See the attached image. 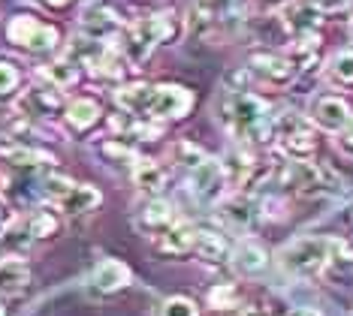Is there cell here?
<instances>
[{"instance_id":"6da1fadb","label":"cell","mask_w":353,"mask_h":316,"mask_svg":"<svg viewBox=\"0 0 353 316\" xmlns=\"http://www.w3.org/2000/svg\"><path fill=\"white\" fill-rule=\"evenodd\" d=\"M221 112L239 139H248V142L272 139V109L263 96H256L251 91H227Z\"/></svg>"},{"instance_id":"7a4b0ae2","label":"cell","mask_w":353,"mask_h":316,"mask_svg":"<svg viewBox=\"0 0 353 316\" xmlns=\"http://www.w3.org/2000/svg\"><path fill=\"white\" fill-rule=\"evenodd\" d=\"M335 259H350L347 247L335 238H296L278 253L281 268L290 274H299V277L323 271Z\"/></svg>"},{"instance_id":"3957f363","label":"cell","mask_w":353,"mask_h":316,"mask_svg":"<svg viewBox=\"0 0 353 316\" xmlns=\"http://www.w3.org/2000/svg\"><path fill=\"white\" fill-rule=\"evenodd\" d=\"M179 30V21H175L172 12H154V15H142L139 21L127 30V39H124V58L127 63L139 67L145 63L151 54H154L157 45L170 43Z\"/></svg>"},{"instance_id":"277c9868","label":"cell","mask_w":353,"mask_h":316,"mask_svg":"<svg viewBox=\"0 0 353 316\" xmlns=\"http://www.w3.org/2000/svg\"><path fill=\"white\" fill-rule=\"evenodd\" d=\"M272 139H278V148L290 163H305L314 157L317 136L311 120L299 112H284L281 118H272Z\"/></svg>"},{"instance_id":"5b68a950","label":"cell","mask_w":353,"mask_h":316,"mask_svg":"<svg viewBox=\"0 0 353 316\" xmlns=\"http://www.w3.org/2000/svg\"><path fill=\"white\" fill-rule=\"evenodd\" d=\"M6 39H10V45L21 48V52H28V54H43L58 45L61 34H58V28H52V24L39 21V19L12 15V19L6 21Z\"/></svg>"},{"instance_id":"8992f818","label":"cell","mask_w":353,"mask_h":316,"mask_svg":"<svg viewBox=\"0 0 353 316\" xmlns=\"http://www.w3.org/2000/svg\"><path fill=\"white\" fill-rule=\"evenodd\" d=\"M194 109V94L181 85H151V96L145 105V118L151 120H179Z\"/></svg>"},{"instance_id":"52a82bcc","label":"cell","mask_w":353,"mask_h":316,"mask_svg":"<svg viewBox=\"0 0 353 316\" xmlns=\"http://www.w3.org/2000/svg\"><path fill=\"white\" fill-rule=\"evenodd\" d=\"M248 72H251L254 78H260L263 85L287 87L299 76V63L293 58H287V54H278V52H254Z\"/></svg>"},{"instance_id":"ba28073f","label":"cell","mask_w":353,"mask_h":316,"mask_svg":"<svg viewBox=\"0 0 353 316\" xmlns=\"http://www.w3.org/2000/svg\"><path fill=\"white\" fill-rule=\"evenodd\" d=\"M15 109L28 120H52V118H58L67 105H63V94L54 91L52 85H37V87H28V91L15 100Z\"/></svg>"},{"instance_id":"9c48e42d","label":"cell","mask_w":353,"mask_h":316,"mask_svg":"<svg viewBox=\"0 0 353 316\" xmlns=\"http://www.w3.org/2000/svg\"><path fill=\"white\" fill-rule=\"evenodd\" d=\"M227 184H230V169L214 157H205L199 166L190 169V190L203 202H218L221 196H227Z\"/></svg>"},{"instance_id":"30bf717a","label":"cell","mask_w":353,"mask_h":316,"mask_svg":"<svg viewBox=\"0 0 353 316\" xmlns=\"http://www.w3.org/2000/svg\"><path fill=\"white\" fill-rule=\"evenodd\" d=\"M320 15L311 3H305V0H299V3H290L284 10V15H281V24H284V30L290 34V39L296 45H311L317 39V30H320Z\"/></svg>"},{"instance_id":"8fae6325","label":"cell","mask_w":353,"mask_h":316,"mask_svg":"<svg viewBox=\"0 0 353 316\" xmlns=\"http://www.w3.org/2000/svg\"><path fill=\"white\" fill-rule=\"evenodd\" d=\"M130 280H133V274L121 259H103L97 268H94L91 277H88V293L94 298L115 295V293H121L124 286H130Z\"/></svg>"},{"instance_id":"7c38bea8","label":"cell","mask_w":353,"mask_h":316,"mask_svg":"<svg viewBox=\"0 0 353 316\" xmlns=\"http://www.w3.org/2000/svg\"><path fill=\"white\" fill-rule=\"evenodd\" d=\"M124 28L121 15H118L112 6H103V3H94L88 6V10L82 12V34L97 39V43H103V39L115 36L118 30Z\"/></svg>"},{"instance_id":"4fadbf2b","label":"cell","mask_w":353,"mask_h":316,"mask_svg":"<svg viewBox=\"0 0 353 316\" xmlns=\"http://www.w3.org/2000/svg\"><path fill=\"white\" fill-rule=\"evenodd\" d=\"M0 160L10 163L12 169H21V172H30V169L39 166H52L54 157H49L46 151L30 148L25 142H15V139H0Z\"/></svg>"},{"instance_id":"5bb4252c","label":"cell","mask_w":353,"mask_h":316,"mask_svg":"<svg viewBox=\"0 0 353 316\" xmlns=\"http://www.w3.org/2000/svg\"><path fill=\"white\" fill-rule=\"evenodd\" d=\"M350 105L341 100V96H320L314 103V109H311V120L326 129V133H341L344 127H347L350 120Z\"/></svg>"},{"instance_id":"9a60e30c","label":"cell","mask_w":353,"mask_h":316,"mask_svg":"<svg viewBox=\"0 0 353 316\" xmlns=\"http://www.w3.org/2000/svg\"><path fill=\"white\" fill-rule=\"evenodd\" d=\"M232 6H236V0H194L188 15V30L190 34H205L214 21L227 19Z\"/></svg>"},{"instance_id":"2e32d148","label":"cell","mask_w":353,"mask_h":316,"mask_svg":"<svg viewBox=\"0 0 353 316\" xmlns=\"http://www.w3.org/2000/svg\"><path fill=\"white\" fill-rule=\"evenodd\" d=\"M196 235L199 229L190 223H172L166 232H160L157 238V250L166 256H184V253H194L196 247Z\"/></svg>"},{"instance_id":"e0dca14e","label":"cell","mask_w":353,"mask_h":316,"mask_svg":"<svg viewBox=\"0 0 353 316\" xmlns=\"http://www.w3.org/2000/svg\"><path fill=\"white\" fill-rule=\"evenodd\" d=\"M103 202L100 196V190L97 187H91V184H73L63 196L54 202L58 205L61 214H67V217H79V214H88V211H94Z\"/></svg>"},{"instance_id":"ac0fdd59","label":"cell","mask_w":353,"mask_h":316,"mask_svg":"<svg viewBox=\"0 0 353 316\" xmlns=\"http://www.w3.org/2000/svg\"><path fill=\"white\" fill-rule=\"evenodd\" d=\"M232 259V268H236L239 274H245V277H254V274H260L263 268L269 265V253L263 250V244H256V241H239L236 250L230 253Z\"/></svg>"},{"instance_id":"d6986e66","label":"cell","mask_w":353,"mask_h":316,"mask_svg":"<svg viewBox=\"0 0 353 316\" xmlns=\"http://www.w3.org/2000/svg\"><path fill=\"white\" fill-rule=\"evenodd\" d=\"M100 115H103L100 103L91 100V96H79V100L67 103V109H63V120H67V127L73 133H88L100 120Z\"/></svg>"},{"instance_id":"ffe728a7","label":"cell","mask_w":353,"mask_h":316,"mask_svg":"<svg viewBox=\"0 0 353 316\" xmlns=\"http://www.w3.org/2000/svg\"><path fill=\"white\" fill-rule=\"evenodd\" d=\"M139 229H145V232H151V235H160V232H166L170 226L175 223V211H172V205L170 202H163V199H148L145 202V208L139 211Z\"/></svg>"},{"instance_id":"44dd1931","label":"cell","mask_w":353,"mask_h":316,"mask_svg":"<svg viewBox=\"0 0 353 316\" xmlns=\"http://www.w3.org/2000/svg\"><path fill=\"white\" fill-rule=\"evenodd\" d=\"M194 253L203 259L205 265H223V262L230 259L232 247H230V241L223 238L221 232H199V235H196Z\"/></svg>"},{"instance_id":"7402d4cb","label":"cell","mask_w":353,"mask_h":316,"mask_svg":"<svg viewBox=\"0 0 353 316\" xmlns=\"http://www.w3.org/2000/svg\"><path fill=\"white\" fill-rule=\"evenodd\" d=\"M133 184L139 187L142 193H148V196H160V190L166 187V172H163V166L154 163V160H139L133 169Z\"/></svg>"},{"instance_id":"603a6c76","label":"cell","mask_w":353,"mask_h":316,"mask_svg":"<svg viewBox=\"0 0 353 316\" xmlns=\"http://www.w3.org/2000/svg\"><path fill=\"white\" fill-rule=\"evenodd\" d=\"M148 96H151V85L139 82V85H124L115 91V103L118 109L127 112V115H142L145 118V105H148Z\"/></svg>"},{"instance_id":"cb8c5ba5","label":"cell","mask_w":353,"mask_h":316,"mask_svg":"<svg viewBox=\"0 0 353 316\" xmlns=\"http://www.w3.org/2000/svg\"><path fill=\"white\" fill-rule=\"evenodd\" d=\"M30 283V271L21 259H0V295H10V293H19Z\"/></svg>"},{"instance_id":"d4e9b609","label":"cell","mask_w":353,"mask_h":316,"mask_svg":"<svg viewBox=\"0 0 353 316\" xmlns=\"http://www.w3.org/2000/svg\"><path fill=\"white\" fill-rule=\"evenodd\" d=\"M39 78H46L54 91H67V87H73L79 82V67L73 61H54L39 70Z\"/></svg>"},{"instance_id":"484cf974","label":"cell","mask_w":353,"mask_h":316,"mask_svg":"<svg viewBox=\"0 0 353 316\" xmlns=\"http://www.w3.org/2000/svg\"><path fill=\"white\" fill-rule=\"evenodd\" d=\"M21 226H25L30 241H46V238H52V235H58L61 220H58V214H52V211H34Z\"/></svg>"},{"instance_id":"4316f807","label":"cell","mask_w":353,"mask_h":316,"mask_svg":"<svg viewBox=\"0 0 353 316\" xmlns=\"http://www.w3.org/2000/svg\"><path fill=\"white\" fill-rule=\"evenodd\" d=\"M329 76L335 85H353V48H344L329 63Z\"/></svg>"},{"instance_id":"83f0119b","label":"cell","mask_w":353,"mask_h":316,"mask_svg":"<svg viewBox=\"0 0 353 316\" xmlns=\"http://www.w3.org/2000/svg\"><path fill=\"white\" fill-rule=\"evenodd\" d=\"M154 316H199V307H196L194 298L172 295V298H166V302L157 307Z\"/></svg>"},{"instance_id":"f1b7e54d","label":"cell","mask_w":353,"mask_h":316,"mask_svg":"<svg viewBox=\"0 0 353 316\" xmlns=\"http://www.w3.org/2000/svg\"><path fill=\"white\" fill-rule=\"evenodd\" d=\"M256 217V211H254V205L248 202L245 196H232L230 199V205H227V220L232 223V226H248Z\"/></svg>"},{"instance_id":"f546056e","label":"cell","mask_w":353,"mask_h":316,"mask_svg":"<svg viewBox=\"0 0 353 316\" xmlns=\"http://www.w3.org/2000/svg\"><path fill=\"white\" fill-rule=\"evenodd\" d=\"M236 302H239V293L232 283H221V286H214L208 293V307H214V310H230V307H236Z\"/></svg>"},{"instance_id":"4dcf8cb0","label":"cell","mask_w":353,"mask_h":316,"mask_svg":"<svg viewBox=\"0 0 353 316\" xmlns=\"http://www.w3.org/2000/svg\"><path fill=\"white\" fill-rule=\"evenodd\" d=\"M172 157L179 160L181 166L194 169V166L203 163V160L208 157V154H205L203 148H199V145H194V142H179V145H175V148H172Z\"/></svg>"},{"instance_id":"1f68e13d","label":"cell","mask_w":353,"mask_h":316,"mask_svg":"<svg viewBox=\"0 0 353 316\" xmlns=\"http://www.w3.org/2000/svg\"><path fill=\"white\" fill-rule=\"evenodd\" d=\"M21 82V72L12 67V63L0 61V100H10V96L15 94V87H19Z\"/></svg>"},{"instance_id":"d6a6232c","label":"cell","mask_w":353,"mask_h":316,"mask_svg":"<svg viewBox=\"0 0 353 316\" xmlns=\"http://www.w3.org/2000/svg\"><path fill=\"white\" fill-rule=\"evenodd\" d=\"M305 3H311L320 15H332V12H344L347 6H353V0H305Z\"/></svg>"},{"instance_id":"836d02e7","label":"cell","mask_w":353,"mask_h":316,"mask_svg":"<svg viewBox=\"0 0 353 316\" xmlns=\"http://www.w3.org/2000/svg\"><path fill=\"white\" fill-rule=\"evenodd\" d=\"M284 316H323V313H320L317 307H305V304H302V307H290V310H287Z\"/></svg>"},{"instance_id":"e575fe53","label":"cell","mask_w":353,"mask_h":316,"mask_svg":"<svg viewBox=\"0 0 353 316\" xmlns=\"http://www.w3.org/2000/svg\"><path fill=\"white\" fill-rule=\"evenodd\" d=\"M341 142H344V148H347L353 154V118L347 120V127L341 129Z\"/></svg>"},{"instance_id":"d590c367","label":"cell","mask_w":353,"mask_h":316,"mask_svg":"<svg viewBox=\"0 0 353 316\" xmlns=\"http://www.w3.org/2000/svg\"><path fill=\"white\" fill-rule=\"evenodd\" d=\"M236 316H269L263 307H254V304H245V307H239V313Z\"/></svg>"},{"instance_id":"8d00e7d4","label":"cell","mask_w":353,"mask_h":316,"mask_svg":"<svg viewBox=\"0 0 353 316\" xmlns=\"http://www.w3.org/2000/svg\"><path fill=\"white\" fill-rule=\"evenodd\" d=\"M39 3H46L49 10H63V6H70L73 0H39Z\"/></svg>"},{"instance_id":"74e56055","label":"cell","mask_w":353,"mask_h":316,"mask_svg":"<svg viewBox=\"0 0 353 316\" xmlns=\"http://www.w3.org/2000/svg\"><path fill=\"white\" fill-rule=\"evenodd\" d=\"M256 3H260L263 10H275V6H281L284 0H256Z\"/></svg>"},{"instance_id":"f35d334b","label":"cell","mask_w":353,"mask_h":316,"mask_svg":"<svg viewBox=\"0 0 353 316\" xmlns=\"http://www.w3.org/2000/svg\"><path fill=\"white\" fill-rule=\"evenodd\" d=\"M0 316H6V310H3V302H0Z\"/></svg>"},{"instance_id":"ab89813d","label":"cell","mask_w":353,"mask_h":316,"mask_svg":"<svg viewBox=\"0 0 353 316\" xmlns=\"http://www.w3.org/2000/svg\"><path fill=\"white\" fill-rule=\"evenodd\" d=\"M0 259H3V253H0Z\"/></svg>"}]
</instances>
